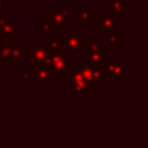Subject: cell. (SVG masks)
Here are the masks:
<instances>
[{
    "label": "cell",
    "instance_id": "obj_1",
    "mask_svg": "<svg viewBox=\"0 0 148 148\" xmlns=\"http://www.w3.org/2000/svg\"><path fill=\"white\" fill-rule=\"evenodd\" d=\"M50 54L45 40H34L31 46H23L22 49V57L27 58V65L49 67Z\"/></svg>",
    "mask_w": 148,
    "mask_h": 148
},
{
    "label": "cell",
    "instance_id": "obj_2",
    "mask_svg": "<svg viewBox=\"0 0 148 148\" xmlns=\"http://www.w3.org/2000/svg\"><path fill=\"white\" fill-rule=\"evenodd\" d=\"M75 12L71 9L68 3L54 5L52 9L47 10V23L52 27L53 31H64L69 25V17L74 16Z\"/></svg>",
    "mask_w": 148,
    "mask_h": 148
},
{
    "label": "cell",
    "instance_id": "obj_3",
    "mask_svg": "<svg viewBox=\"0 0 148 148\" xmlns=\"http://www.w3.org/2000/svg\"><path fill=\"white\" fill-rule=\"evenodd\" d=\"M99 72L102 79H126L127 64L123 61L121 57H106Z\"/></svg>",
    "mask_w": 148,
    "mask_h": 148
},
{
    "label": "cell",
    "instance_id": "obj_4",
    "mask_svg": "<svg viewBox=\"0 0 148 148\" xmlns=\"http://www.w3.org/2000/svg\"><path fill=\"white\" fill-rule=\"evenodd\" d=\"M22 42L7 38L0 43V62L20 64L22 61Z\"/></svg>",
    "mask_w": 148,
    "mask_h": 148
},
{
    "label": "cell",
    "instance_id": "obj_5",
    "mask_svg": "<svg viewBox=\"0 0 148 148\" xmlns=\"http://www.w3.org/2000/svg\"><path fill=\"white\" fill-rule=\"evenodd\" d=\"M62 39V52H84L86 49V37L80 34L79 30H64Z\"/></svg>",
    "mask_w": 148,
    "mask_h": 148
},
{
    "label": "cell",
    "instance_id": "obj_6",
    "mask_svg": "<svg viewBox=\"0 0 148 148\" xmlns=\"http://www.w3.org/2000/svg\"><path fill=\"white\" fill-rule=\"evenodd\" d=\"M50 69L52 71L54 79H62L69 69V57L68 53L59 52L50 54Z\"/></svg>",
    "mask_w": 148,
    "mask_h": 148
},
{
    "label": "cell",
    "instance_id": "obj_7",
    "mask_svg": "<svg viewBox=\"0 0 148 148\" xmlns=\"http://www.w3.org/2000/svg\"><path fill=\"white\" fill-rule=\"evenodd\" d=\"M30 73L32 74V80L34 84L39 83V84H52L53 83V74L50 67H39V66H34V65H27L25 66Z\"/></svg>",
    "mask_w": 148,
    "mask_h": 148
},
{
    "label": "cell",
    "instance_id": "obj_8",
    "mask_svg": "<svg viewBox=\"0 0 148 148\" xmlns=\"http://www.w3.org/2000/svg\"><path fill=\"white\" fill-rule=\"evenodd\" d=\"M95 21V30L96 31H109V30H114L119 27H121L123 22L121 20H118L117 17L113 16H108V15H95L94 17Z\"/></svg>",
    "mask_w": 148,
    "mask_h": 148
},
{
    "label": "cell",
    "instance_id": "obj_9",
    "mask_svg": "<svg viewBox=\"0 0 148 148\" xmlns=\"http://www.w3.org/2000/svg\"><path fill=\"white\" fill-rule=\"evenodd\" d=\"M84 60H83V64L88 67H91V68H96V69H99L105 59H106V49L102 50V51H97V52H94V51H84Z\"/></svg>",
    "mask_w": 148,
    "mask_h": 148
},
{
    "label": "cell",
    "instance_id": "obj_10",
    "mask_svg": "<svg viewBox=\"0 0 148 148\" xmlns=\"http://www.w3.org/2000/svg\"><path fill=\"white\" fill-rule=\"evenodd\" d=\"M79 71L81 72V75H82V77L84 79V81L89 83V86L91 87V89H95L96 86H97L98 83H101V81H102V75H101L99 69L88 67V66H86L83 62H80V64H79Z\"/></svg>",
    "mask_w": 148,
    "mask_h": 148
},
{
    "label": "cell",
    "instance_id": "obj_11",
    "mask_svg": "<svg viewBox=\"0 0 148 148\" xmlns=\"http://www.w3.org/2000/svg\"><path fill=\"white\" fill-rule=\"evenodd\" d=\"M127 14V0H112L105 5V15L116 17L117 15L125 16Z\"/></svg>",
    "mask_w": 148,
    "mask_h": 148
},
{
    "label": "cell",
    "instance_id": "obj_12",
    "mask_svg": "<svg viewBox=\"0 0 148 148\" xmlns=\"http://www.w3.org/2000/svg\"><path fill=\"white\" fill-rule=\"evenodd\" d=\"M105 36H106L105 47H120L123 45V32H121V30L114 29V30L105 31Z\"/></svg>",
    "mask_w": 148,
    "mask_h": 148
},
{
    "label": "cell",
    "instance_id": "obj_13",
    "mask_svg": "<svg viewBox=\"0 0 148 148\" xmlns=\"http://www.w3.org/2000/svg\"><path fill=\"white\" fill-rule=\"evenodd\" d=\"M95 15H96L95 9H80V12L74 15V20L77 21L81 27H89Z\"/></svg>",
    "mask_w": 148,
    "mask_h": 148
},
{
    "label": "cell",
    "instance_id": "obj_14",
    "mask_svg": "<svg viewBox=\"0 0 148 148\" xmlns=\"http://www.w3.org/2000/svg\"><path fill=\"white\" fill-rule=\"evenodd\" d=\"M68 88L74 90L75 94H79V95H88L90 94V91L92 90L91 87L89 86L88 82H86L84 80H81V81H75V82H69L68 84Z\"/></svg>",
    "mask_w": 148,
    "mask_h": 148
},
{
    "label": "cell",
    "instance_id": "obj_15",
    "mask_svg": "<svg viewBox=\"0 0 148 148\" xmlns=\"http://www.w3.org/2000/svg\"><path fill=\"white\" fill-rule=\"evenodd\" d=\"M46 44H47V47H49V51L50 53H59V52H62V39H61V36H52V37H49L46 38Z\"/></svg>",
    "mask_w": 148,
    "mask_h": 148
},
{
    "label": "cell",
    "instance_id": "obj_16",
    "mask_svg": "<svg viewBox=\"0 0 148 148\" xmlns=\"http://www.w3.org/2000/svg\"><path fill=\"white\" fill-rule=\"evenodd\" d=\"M17 35V22L15 20H12L8 24L0 27V36L12 38Z\"/></svg>",
    "mask_w": 148,
    "mask_h": 148
},
{
    "label": "cell",
    "instance_id": "obj_17",
    "mask_svg": "<svg viewBox=\"0 0 148 148\" xmlns=\"http://www.w3.org/2000/svg\"><path fill=\"white\" fill-rule=\"evenodd\" d=\"M37 30L42 32V35L46 38L49 37H52L53 36V29L52 27L46 22V21H43V20H38L37 21Z\"/></svg>",
    "mask_w": 148,
    "mask_h": 148
},
{
    "label": "cell",
    "instance_id": "obj_18",
    "mask_svg": "<svg viewBox=\"0 0 148 148\" xmlns=\"http://www.w3.org/2000/svg\"><path fill=\"white\" fill-rule=\"evenodd\" d=\"M21 82L23 84H34L32 74L30 73V71L27 67H23L21 69Z\"/></svg>",
    "mask_w": 148,
    "mask_h": 148
},
{
    "label": "cell",
    "instance_id": "obj_19",
    "mask_svg": "<svg viewBox=\"0 0 148 148\" xmlns=\"http://www.w3.org/2000/svg\"><path fill=\"white\" fill-rule=\"evenodd\" d=\"M12 20H13V18H12L10 15H6V16H1V15H0V27H1V25H5V24H8Z\"/></svg>",
    "mask_w": 148,
    "mask_h": 148
},
{
    "label": "cell",
    "instance_id": "obj_20",
    "mask_svg": "<svg viewBox=\"0 0 148 148\" xmlns=\"http://www.w3.org/2000/svg\"><path fill=\"white\" fill-rule=\"evenodd\" d=\"M6 9H7V6H6L5 0H0V13H1L2 10H6Z\"/></svg>",
    "mask_w": 148,
    "mask_h": 148
}]
</instances>
